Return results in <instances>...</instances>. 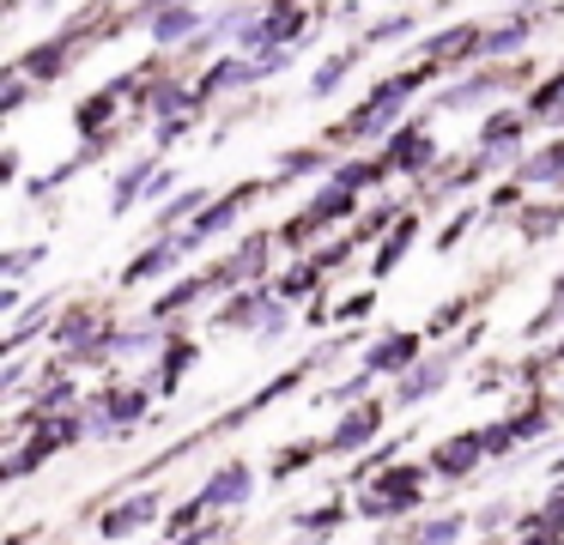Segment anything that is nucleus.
Instances as JSON below:
<instances>
[{
  "mask_svg": "<svg viewBox=\"0 0 564 545\" xmlns=\"http://www.w3.org/2000/svg\"><path fill=\"white\" fill-rule=\"evenodd\" d=\"M534 36V19H510V24H498V31H486L479 36V61H503V55H516V48Z\"/></svg>",
  "mask_w": 564,
  "mask_h": 545,
  "instance_id": "nucleus-26",
  "label": "nucleus"
},
{
  "mask_svg": "<svg viewBox=\"0 0 564 545\" xmlns=\"http://www.w3.org/2000/svg\"><path fill=\"white\" fill-rule=\"evenodd\" d=\"M419 358H425V334H413V327H394V334L370 339L358 363H365V370L377 375V382H382V375H389V382H401V375L413 370Z\"/></svg>",
  "mask_w": 564,
  "mask_h": 545,
  "instance_id": "nucleus-8",
  "label": "nucleus"
},
{
  "mask_svg": "<svg viewBox=\"0 0 564 545\" xmlns=\"http://www.w3.org/2000/svg\"><path fill=\"white\" fill-rule=\"evenodd\" d=\"M467 315H474V297H455L449 309H437V315L425 321V339H443V334H455V327H462Z\"/></svg>",
  "mask_w": 564,
  "mask_h": 545,
  "instance_id": "nucleus-34",
  "label": "nucleus"
},
{
  "mask_svg": "<svg viewBox=\"0 0 564 545\" xmlns=\"http://www.w3.org/2000/svg\"><path fill=\"white\" fill-rule=\"evenodd\" d=\"M467 533H474V515H467V509H437V515H425L406 533V545H462Z\"/></svg>",
  "mask_w": 564,
  "mask_h": 545,
  "instance_id": "nucleus-18",
  "label": "nucleus"
},
{
  "mask_svg": "<svg viewBox=\"0 0 564 545\" xmlns=\"http://www.w3.org/2000/svg\"><path fill=\"white\" fill-rule=\"evenodd\" d=\"M116 97H122V85H104V91H91L86 103H79V116H74V128L86 133V140H98V128L116 116Z\"/></svg>",
  "mask_w": 564,
  "mask_h": 545,
  "instance_id": "nucleus-27",
  "label": "nucleus"
},
{
  "mask_svg": "<svg viewBox=\"0 0 564 545\" xmlns=\"http://www.w3.org/2000/svg\"><path fill=\"white\" fill-rule=\"evenodd\" d=\"M43 254H50V249H43V242H37V249H13V254H7V266H0V273H7V285H19V279H25L31 266L43 261Z\"/></svg>",
  "mask_w": 564,
  "mask_h": 545,
  "instance_id": "nucleus-40",
  "label": "nucleus"
},
{
  "mask_svg": "<svg viewBox=\"0 0 564 545\" xmlns=\"http://www.w3.org/2000/svg\"><path fill=\"white\" fill-rule=\"evenodd\" d=\"M152 176H159V157H134V164H128V170H122V176H116V188H110V212H116V218H122V212H128V206H134V200H140V194H147V188H152Z\"/></svg>",
  "mask_w": 564,
  "mask_h": 545,
  "instance_id": "nucleus-23",
  "label": "nucleus"
},
{
  "mask_svg": "<svg viewBox=\"0 0 564 545\" xmlns=\"http://www.w3.org/2000/svg\"><path fill=\"white\" fill-rule=\"evenodd\" d=\"M389 418H394L389 394H370V400H358V406L334 412V430L322 436V443H328V460H358L365 448H377L382 430H389Z\"/></svg>",
  "mask_w": 564,
  "mask_h": 545,
  "instance_id": "nucleus-4",
  "label": "nucleus"
},
{
  "mask_svg": "<svg viewBox=\"0 0 564 545\" xmlns=\"http://www.w3.org/2000/svg\"><path fill=\"white\" fill-rule=\"evenodd\" d=\"M479 334H486V327H467V334L462 339H455V346L449 351H437V358H431V351H425V358H419L413 363V370H406L401 375V382H389V406L394 412H419V406H425V400H437L443 394V388H449V375L455 370H462V358H467V346H474V339Z\"/></svg>",
  "mask_w": 564,
  "mask_h": 545,
  "instance_id": "nucleus-3",
  "label": "nucleus"
},
{
  "mask_svg": "<svg viewBox=\"0 0 564 545\" xmlns=\"http://www.w3.org/2000/svg\"><path fill=\"white\" fill-rule=\"evenodd\" d=\"M273 303H280L273 285H243L213 309V327H219V334H261V321L273 315Z\"/></svg>",
  "mask_w": 564,
  "mask_h": 545,
  "instance_id": "nucleus-9",
  "label": "nucleus"
},
{
  "mask_svg": "<svg viewBox=\"0 0 564 545\" xmlns=\"http://www.w3.org/2000/svg\"><path fill=\"white\" fill-rule=\"evenodd\" d=\"M546 472H552V479H564V455H552V460H546Z\"/></svg>",
  "mask_w": 564,
  "mask_h": 545,
  "instance_id": "nucleus-42",
  "label": "nucleus"
},
{
  "mask_svg": "<svg viewBox=\"0 0 564 545\" xmlns=\"http://www.w3.org/2000/svg\"><path fill=\"white\" fill-rule=\"evenodd\" d=\"M413 237H419V218H413V212H401V218H394V230H382L377 254H370V279H389L394 266L406 261V249H413Z\"/></svg>",
  "mask_w": 564,
  "mask_h": 545,
  "instance_id": "nucleus-19",
  "label": "nucleus"
},
{
  "mask_svg": "<svg viewBox=\"0 0 564 545\" xmlns=\"http://www.w3.org/2000/svg\"><path fill=\"white\" fill-rule=\"evenodd\" d=\"M261 188H268V182H243V188H231V194H219V200H213L207 206V212H200L195 218V225H188V230H176V237H183V249L188 254H195V249H207V242L213 237H225V230H231L237 225V218H243L249 212V200H256V194Z\"/></svg>",
  "mask_w": 564,
  "mask_h": 545,
  "instance_id": "nucleus-7",
  "label": "nucleus"
},
{
  "mask_svg": "<svg viewBox=\"0 0 564 545\" xmlns=\"http://www.w3.org/2000/svg\"><path fill=\"white\" fill-rule=\"evenodd\" d=\"M431 479L437 472L425 467V460H394L389 472H377V479L358 491V521H406V515H419L425 509V491H431Z\"/></svg>",
  "mask_w": 564,
  "mask_h": 545,
  "instance_id": "nucleus-1",
  "label": "nucleus"
},
{
  "mask_svg": "<svg viewBox=\"0 0 564 545\" xmlns=\"http://www.w3.org/2000/svg\"><path fill=\"white\" fill-rule=\"evenodd\" d=\"M200 521H207V503H200V491H195V497H183V503H171V515H164L159 539H183V533L200 527Z\"/></svg>",
  "mask_w": 564,
  "mask_h": 545,
  "instance_id": "nucleus-30",
  "label": "nucleus"
},
{
  "mask_svg": "<svg viewBox=\"0 0 564 545\" xmlns=\"http://www.w3.org/2000/svg\"><path fill=\"white\" fill-rule=\"evenodd\" d=\"M322 170H334V164H328V152H322V145H297V152H285V157H280L273 182H292V176H322Z\"/></svg>",
  "mask_w": 564,
  "mask_h": 545,
  "instance_id": "nucleus-29",
  "label": "nucleus"
},
{
  "mask_svg": "<svg viewBox=\"0 0 564 545\" xmlns=\"http://www.w3.org/2000/svg\"><path fill=\"white\" fill-rule=\"evenodd\" d=\"M370 309H377V291H352V297H346L340 309H334V321H340V327H358Z\"/></svg>",
  "mask_w": 564,
  "mask_h": 545,
  "instance_id": "nucleus-37",
  "label": "nucleus"
},
{
  "mask_svg": "<svg viewBox=\"0 0 564 545\" xmlns=\"http://www.w3.org/2000/svg\"><path fill=\"white\" fill-rule=\"evenodd\" d=\"M249 497H256V467H249L243 455L219 460V467L200 479V503H207V515H243Z\"/></svg>",
  "mask_w": 564,
  "mask_h": 545,
  "instance_id": "nucleus-5",
  "label": "nucleus"
},
{
  "mask_svg": "<svg viewBox=\"0 0 564 545\" xmlns=\"http://www.w3.org/2000/svg\"><path fill=\"white\" fill-rule=\"evenodd\" d=\"M164 515H171L164 491L134 484V491H116L110 503L91 515V527H98V545H128V539H147L152 527H164Z\"/></svg>",
  "mask_w": 564,
  "mask_h": 545,
  "instance_id": "nucleus-2",
  "label": "nucleus"
},
{
  "mask_svg": "<svg viewBox=\"0 0 564 545\" xmlns=\"http://www.w3.org/2000/svg\"><path fill=\"white\" fill-rule=\"evenodd\" d=\"M195 363H200L195 334H164V351L152 358V388H159V400L183 394V382H188V370H195Z\"/></svg>",
  "mask_w": 564,
  "mask_h": 545,
  "instance_id": "nucleus-10",
  "label": "nucleus"
},
{
  "mask_svg": "<svg viewBox=\"0 0 564 545\" xmlns=\"http://www.w3.org/2000/svg\"><path fill=\"white\" fill-rule=\"evenodd\" d=\"M207 31V24H200V12L188 7V0H171V7H159L152 12V36H159V43H195V36Z\"/></svg>",
  "mask_w": 564,
  "mask_h": 545,
  "instance_id": "nucleus-21",
  "label": "nucleus"
},
{
  "mask_svg": "<svg viewBox=\"0 0 564 545\" xmlns=\"http://www.w3.org/2000/svg\"><path fill=\"white\" fill-rule=\"evenodd\" d=\"M564 225V206H540V212H522V237H552V230Z\"/></svg>",
  "mask_w": 564,
  "mask_h": 545,
  "instance_id": "nucleus-36",
  "label": "nucleus"
},
{
  "mask_svg": "<svg viewBox=\"0 0 564 545\" xmlns=\"http://www.w3.org/2000/svg\"><path fill=\"white\" fill-rule=\"evenodd\" d=\"M522 128H528V109H503V116H491L486 128H479V152H486V164H503V157L522 145Z\"/></svg>",
  "mask_w": 564,
  "mask_h": 545,
  "instance_id": "nucleus-17",
  "label": "nucleus"
},
{
  "mask_svg": "<svg viewBox=\"0 0 564 545\" xmlns=\"http://www.w3.org/2000/svg\"><path fill=\"white\" fill-rule=\"evenodd\" d=\"M25 97H31V79L25 73H7V91H0V116H19V109H25Z\"/></svg>",
  "mask_w": 564,
  "mask_h": 545,
  "instance_id": "nucleus-39",
  "label": "nucleus"
},
{
  "mask_svg": "<svg viewBox=\"0 0 564 545\" xmlns=\"http://www.w3.org/2000/svg\"><path fill=\"white\" fill-rule=\"evenodd\" d=\"M479 436H486V460H503V467H510V460H516V448H522V436H516V424H510V418L479 424Z\"/></svg>",
  "mask_w": 564,
  "mask_h": 545,
  "instance_id": "nucleus-32",
  "label": "nucleus"
},
{
  "mask_svg": "<svg viewBox=\"0 0 564 545\" xmlns=\"http://www.w3.org/2000/svg\"><path fill=\"white\" fill-rule=\"evenodd\" d=\"M352 61H358V48H340V55H328V61H322V67H316V79H310V97H328L334 85H340L346 73H352Z\"/></svg>",
  "mask_w": 564,
  "mask_h": 545,
  "instance_id": "nucleus-33",
  "label": "nucleus"
},
{
  "mask_svg": "<svg viewBox=\"0 0 564 545\" xmlns=\"http://www.w3.org/2000/svg\"><path fill=\"white\" fill-rule=\"evenodd\" d=\"M188 261V249H183V237H159L152 249H140L134 261L122 266V285L134 291V285H152V279H164V273H176V266Z\"/></svg>",
  "mask_w": 564,
  "mask_h": 545,
  "instance_id": "nucleus-12",
  "label": "nucleus"
},
{
  "mask_svg": "<svg viewBox=\"0 0 564 545\" xmlns=\"http://www.w3.org/2000/svg\"><path fill=\"white\" fill-rule=\"evenodd\" d=\"M503 418L516 424V436H522V448H534V443H546V430L558 424V400H546V394H516Z\"/></svg>",
  "mask_w": 564,
  "mask_h": 545,
  "instance_id": "nucleus-14",
  "label": "nucleus"
},
{
  "mask_svg": "<svg viewBox=\"0 0 564 545\" xmlns=\"http://www.w3.org/2000/svg\"><path fill=\"white\" fill-rule=\"evenodd\" d=\"M50 460H55L50 448H43L37 436H25V443H13V448H7V460H0V479H7V484H25L31 472H43Z\"/></svg>",
  "mask_w": 564,
  "mask_h": 545,
  "instance_id": "nucleus-24",
  "label": "nucleus"
},
{
  "mask_svg": "<svg viewBox=\"0 0 564 545\" xmlns=\"http://www.w3.org/2000/svg\"><path fill=\"white\" fill-rule=\"evenodd\" d=\"M207 297H219L213 291V273H195V279H176L171 291H159V303H147V321H176V315H188L195 303H207Z\"/></svg>",
  "mask_w": 564,
  "mask_h": 545,
  "instance_id": "nucleus-15",
  "label": "nucleus"
},
{
  "mask_svg": "<svg viewBox=\"0 0 564 545\" xmlns=\"http://www.w3.org/2000/svg\"><path fill=\"white\" fill-rule=\"evenodd\" d=\"M382 176H389V164H382V157H352V164H340V170H334V182H340V188H352V194L377 188Z\"/></svg>",
  "mask_w": 564,
  "mask_h": 545,
  "instance_id": "nucleus-31",
  "label": "nucleus"
},
{
  "mask_svg": "<svg viewBox=\"0 0 564 545\" xmlns=\"http://www.w3.org/2000/svg\"><path fill=\"white\" fill-rule=\"evenodd\" d=\"M316 460H328V443H322V436H297V443H285L280 455L268 460V484H292L297 472H310Z\"/></svg>",
  "mask_w": 564,
  "mask_h": 545,
  "instance_id": "nucleus-16",
  "label": "nucleus"
},
{
  "mask_svg": "<svg viewBox=\"0 0 564 545\" xmlns=\"http://www.w3.org/2000/svg\"><path fill=\"white\" fill-rule=\"evenodd\" d=\"M413 12H394V19H382V24H370V43H401V36H413Z\"/></svg>",
  "mask_w": 564,
  "mask_h": 545,
  "instance_id": "nucleus-38",
  "label": "nucleus"
},
{
  "mask_svg": "<svg viewBox=\"0 0 564 545\" xmlns=\"http://www.w3.org/2000/svg\"><path fill=\"white\" fill-rule=\"evenodd\" d=\"M352 212H358V194L340 188V182H328V188L310 200V218H316V225H340V218H352Z\"/></svg>",
  "mask_w": 564,
  "mask_h": 545,
  "instance_id": "nucleus-28",
  "label": "nucleus"
},
{
  "mask_svg": "<svg viewBox=\"0 0 564 545\" xmlns=\"http://www.w3.org/2000/svg\"><path fill=\"white\" fill-rule=\"evenodd\" d=\"M352 515H358V503H346V491H328L316 509H297V515H292V533H297L304 545H322V539H334V533H340Z\"/></svg>",
  "mask_w": 564,
  "mask_h": 545,
  "instance_id": "nucleus-11",
  "label": "nucleus"
},
{
  "mask_svg": "<svg viewBox=\"0 0 564 545\" xmlns=\"http://www.w3.org/2000/svg\"><path fill=\"white\" fill-rule=\"evenodd\" d=\"M25 375H31V358H25V351H13L7 370H0V400H25Z\"/></svg>",
  "mask_w": 564,
  "mask_h": 545,
  "instance_id": "nucleus-35",
  "label": "nucleus"
},
{
  "mask_svg": "<svg viewBox=\"0 0 564 545\" xmlns=\"http://www.w3.org/2000/svg\"><path fill=\"white\" fill-rule=\"evenodd\" d=\"M382 164L401 170V176H419V170L431 164V133H425V121H406V128H394L389 145H382Z\"/></svg>",
  "mask_w": 564,
  "mask_h": 545,
  "instance_id": "nucleus-13",
  "label": "nucleus"
},
{
  "mask_svg": "<svg viewBox=\"0 0 564 545\" xmlns=\"http://www.w3.org/2000/svg\"><path fill=\"white\" fill-rule=\"evenodd\" d=\"M285 327H292V303H273V315H268V321H261V346H273V339H280L285 334Z\"/></svg>",
  "mask_w": 564,
  "mask_h": 545,
  "instance_id": "nucleus-41",
  "label": "nucleus"
},
{
  "mask_svg": "<svg viewBox=\"0 0 564 545\" xmlns=\"http://www.w3.org/2000/svg\"><path fill=\"white\" fill-rule=\"evenodd\" d=\"M322 279L328 273L316 266V254H310V261H292L280 279H273V297L280 303H310V297H322Z\"/></svg>",
  "mask_w": 564,
  "mask_h": 545,
  "instance_id": "nucleus-20",
  "label": "nucleus"
},
{
  "mask_svg": "<svg viewBox=\"0 0 564 545\" xmlns=\"http://www.w3.org/2000/svg\"><path fill=\"white\" fill-rule=\"evenodd\" d=\"M425 467L437 472V484H467L479 467H486V436H479V424L474 430H449L443 443H431Z\"/></svg>",
  "mask_w": 564,
  "mask_h": 545,
  "instance_id": "nucleus-6",
  "label": "nucleus"
},
{
  "mask_svg": "<svg viewBox=\"0 0 564 545\" xmlns=\"http://www.w3.org/2000/svg\"><path fill=\"white\" fill-rule=\"evenodd\" d=\"M370 394H377V375H370L365 363H358V370L346 375V382L322 388V394L310 400V406H322V412H346V406H358V400H370Z\"/></svg>",
  "mask_w": 564,
  "mask_h": 545,
  "instance_id": "nucleus-22",
  "label": "nucleus"
},
{
  "mask_svg": "<svg viewBox=\"0 0 564 545\" xmlns=\"http://www.w3.org/2000/svg\"><path fill=\"white\" fill-rule=\"evenodd\" d=\"M13 67L25 73L31 85H43V79H62V73H67V36H55V43H37L25 61H13Z\"/></svg>",
  "mask_w": 564,
  "mask_h": 545,
  "instance_id": "nucleus-25",
  "label": "nucleus"
}]
</instances>
